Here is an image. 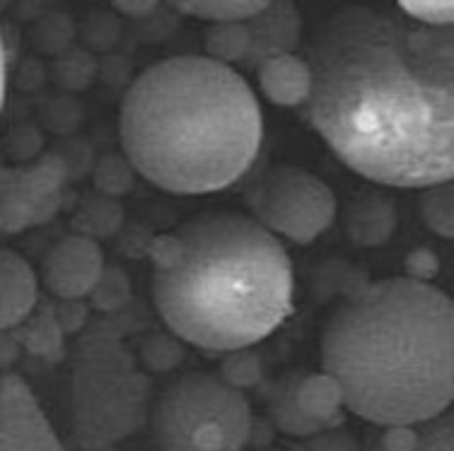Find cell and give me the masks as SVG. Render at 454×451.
I'll return each instance as SVG.
<instances>
[{
    "mask_svg": "<svg viewBox=\"0 0 454 451\" xmlns=\"http://www.w3.org/2000/svg\"><path fill=\"white\" fill-rule=\"evenodd\" d=\"M305 61L307 121L350 172L394 189L452 182V27L346 5L312 35Z\"/></svg>",
    "mask_w": 454,
    "mask_h": 451,
    "instance_id": "6da1fadb",
    "label": "cell"
},
{
    "mask_svg": "<svg viewBox=\"0 0 454 451\" xmlns=\"http://www.w3.org/2000/svg\"><path fill=\"white\" fill-rule=\"evenodd\" d=\"M319 357L346 410L370 425L433 420L454 399L452 299L411 276L367 283L326 319Z\"/></svg>",
    "mask_w": 454,
    "mask_h": 451,
    "instance_id": "7a4b0ae2",
    "label": "cell"
},
{
    "mask_svg": "<svg viewBox=\"0 0 454 451\" xmlns=\"http://www.w3.org/2000/svg\"><path fill=\"white\" fill-rule=\"evenodd\" d=\"M148 256L153 304L186 346L254 347L293 314V260L252 215L201 213L155 237Z\"/></svg>",
    "mask_w": 454,
    "mask_h": 451,
    "instance_id": "3957f363",
    "label": "cell"
},
{
    "mask_svg": "<svg viewBox=\"0 0 454 451\" xmlns=\"http://www.w3.org/2000/svg\"><path fill=\"white\" fill-rule=\"evenodd\" d=\"M263 138L245 75L208 56H172L133 80L119 109L126 165L160 191L206 196L245 176Z\"/></svg>",
    "mask_w": 454,
    "mask_h": 451,
    "instance_id": "277c9868",
    "label": "cell"
},
{
    "mask_svg": "<svg viewBox=\"0 0 454 451\" xmlns=\"http://www.w3.org/2000/svg\"><path fill=\"white\" fill-rule=\"evenodd\" d=\"M150 384L112 323L78 333L70 355V439L80 451H105L148 420Z\"/></svg>",
    "mask_w": 454,
    "mask_h": 451,
    "instance_id": "5b68a950",
    "label": "cell"
},
{
    "mask_svg": "<svg viewBox=\"0 0 454 451\" xmlns=\"http://www.w3.org/2000/svg\"><path fill=\"white\" fill-rule=\"evenodd\" d=\"M148 417L158 451H242L254 432L245 391L213 372L175 379Z\"/></svg>",
    "mask_w": 454,
    "mask_h": 451,
    "instance_id": "8992f818",
    "label": "cell"
},
{
    "mask_svg": "<svg viewBox=\"0 0 454 451\" xmlns=\"http://www.w3.org/2000/svg\"><path fill=\"white\" fill-rule=\"evenodd\" d=\"M249 215L280 242L312 244L336 220V196L329 183L300 167L263 172L247 191Z\"/></svg>",
    "mask_w": 454,
    "mask_h": 451,
    "instance_id": "52a82bcc",
    "label": "cell"
},
{
    "mask_svg": "<svg viewBox=\"0 0 454 451\" xmlns=\"http://www.w3.org/2000/svg\"><path fill=\"white\" fill-rule=\"evenodd\" d=\"M66 165L44 157L36 165L0 169V232L18 235L46 222L61 208Z\"/></svg>",
    "mask_w": 454,
    "mask_h": 451,
    "instance_id": "ba28073f",
    "label": "cell"
},
{
    "mask_svg": "<svg viewBox=\"0 0 454 451\" xmlns=\"http://www.w3.org/2000/svg\"><path fill=\"white\" fill-rule=\"evenodd\" d=\"M0 451H68L32 386L15 372L0 374Z\"/></svg>",
    "mask_w": 454,
    "mask_h": 451,
    "instance_id": "9c48e42d",
    "label": "cell"
},
{
    "mask_svg": "<svg viewBox=\"0 0 454 451\" xmlns=\"http://www.w3.org/2000/svg\"><path fill=\"white\" fill-rule=\"evenodd\" d=\"M105 252L95 237L68 235L53 244L42 266V283L53 299H88L105 273Z\"/></svg>",
    "mask_w": 454,
    "mask_h": 451,
    "instance_id": "30bf717a",
    "label": "cell"
},
{
    "mask_svg": "<svg viewBox=\"0 0 454 451\" xmlns=\"http://www.w3.org/2000/svg\"><path fill=\"white\" fill-rule=\"evenodd\" d=\"M245 27L249 32L247 66L256 68L271 56L295 53L297 39H300V18L290 0H273L259 15L245 19Z\"/></svg>",
    "mask_w": 454,
    "mask_h": 451,
    "instance_id": "8fae6325",
    "label": "cell"
},
{
    "mask_svg": "<svg viewBox=\"0 0 454 451\" xmlns=\"http://www.w3.org/2000/svg\"><path fill=\"white\" fill-rule=\"evenodd\" d=\"M39 304V276L25 256L0 246V330L18 329Z\"/></svg>",
    "mask_w": 454,
    "mask_h": 451,
    "instance_id": "7c38bea8",
    "label": "cell"
},
{
    "mask_svg": "<svg viewBox=\"0 0 454 451\" xmlns=\"http://www.w3.org/2000/svg\"><path fill=\"white\" fill-rule=\"evenodd\" d=\"M256 80L262 95L280 109H300L305 106L312 87V75L305 56L280 53L256 66Z\"/></svg>",
    "mask_w": 454,
    "mask_h": 451,
    "instance_id": "4fadbf2b",
    "label": "cell"
},
{
    "mask_svg": "<svg viewBox=\"0 0 454 451\" xmlns=\"http://www.w3.org/2000/svg\"><path fill=\"white\" fill-rule=\"evenodd\" d=\"M293 403L307 425L315 432L339 427L343 423V399L332 377L319 369L309 374H293Z\"/></svg>",
    "mask_w": 454,
    "mask_h": 451,
    "instance_id": "5bb4252c",
    "label": "cell"
},
{
    "mask_svg": "<svg viewBox=\"0 0 454 451\" xmlns=\"http://www.w3.org/2000/svg\"><path fill=\"white\" fill-rule=\"evenodd\" d=\"M367 451H454V423L450 410L416 425L377 427Z\"/></svg>",
    "mask_w": 454,
    "mask_h": 451,
    "instance_id": "9a60e30c",
    "label": "cell"
},
{
    "mask_svg": "<svg viewBox=\"0 0 454 451\" xmlns=\"http://www.w3.org/2000/svg\"><path fill=\"white\" fill-rule=\"evenodd\" d=\"M12 336L22 350L44 360H59L66 353V330L56 319L51 302L36 304L25 322L12 329Z\"/></svg>",
    "mask_w": 454,
    "mask_h": 451,
    "instance_id": "2e32d148",
    "label": "cell"
},
{
    "mask_svg": "<svg viewBox=\"0 0 454 451\" xmlns=\"http://www.w3.org/2000/svg\"><path fill=\"white\" fill-rule=\"evenodd\" d=\"M346 225H348V235L360 246H382L392 237L394 225H396L392 200L382 196H365L356 200Z\"/></svg>",
    "mask_w": 454,
    "mask_h": 451,
    "instance_id": "e0dca14e",
    "label": "cell"
},
{
    "mask_svg": "<svg viewBox=\"0 0 454 451\" xmlns=\"http://www.w3.org/2000/svg\"><path fill=\"white\" fill-rule=\"evenodd\" d=\"M167 3L182 15L220 25V22H245L259 15L263 8H269L273 0H167Z\"/></svg>",
    "mask_w": 454,
    "mask_h": 451,
    "instance_id": "ac0fdd59",
    "label": "cell"
},
{
    "mask_svg": "<svg viewBox=\"0 0 454 451\" xmlns=\"http://www.w3.org/2000/svg\"><path fill=\"white\" fill-rule=\"evenodd\" d=\"M206 56L235 68L249 56V32L245 22H220L206 32Z\"/></svg>",
    "mask_w": 454,
    "mask_h": 451,
    "instance_id": "d6986e66",
    "label": "cell"
},
{
    "mask_svg": "<svg viewBox=\"0 0 454 451\" xmlns=\"http://www.w3.org/2000/svg\"><path fill=\"white\" fill-rule=\"evenodd\" d=\"M420 217L435 235L450 239L454 232V198L452 182L437 183L426 189L423 203H420Z\"/></svg>",
    "mask_w": 454,
    "mask_h": 451,
    "instance_id": "ffe728a7",
    "label": "cell"
},
{
    "mask_svg": "<svg viewBox=\"0 0 454 451\" xmlns=\"http://www.w3.org/2000/svg\"><path fill=\"white\" fill-rule=\"evenodd\" d=\"M225 355L227 360L218 372L220 379H225L230 386H235L239 391L252 389V386L262 382V362L252 353V347L232 350V353H225Z\"/></svg>",
    "mask_w": 454,
    "mask_h": 451,
    "instance_id": "44dd1931",
    "label": "cell"
},
{
    "mask_svg": "<svg viewBox=\"0 0 454 451\" xmlns=\"http://www.w3.org/2000/svg\"><path fill=\"white\" fill-rule=\"evenodd\" d=\"M399 12L428 27H452L454 0H396Z\"/></svg>",
    "mask_w": 454,
    "mask_h": 451,
    "instance_id": "7402d4cb",
    "label": "cell"
},
{
    "mask_svg": "<svg viewBox=\"0 0 454 451\" xmlns=\"http://www.w3.org/2000/svg\"><path fill=\"white\" fill-rule=\"evenodd\" d=\"M182 340H176L175 336H155L150 338L143 347V355H140V367L153 369V372H167V369H175L182 362Z\"/></svg>",
    "mask_w": 454,
    "mask_h": 451,
    "instance_id": "603a6c76",
    "label": "cell"
},
{
    "mask_svg": "<svg viewBox=\"0 0 454 451\" xmlns=\"http://www.w3.org/2000/svg\"><path fill=\"white\" fill-rule=\"evenodd\" d=\"M295 451H363L360 449L358 439L343 430V427H329L322 432L309 434L305 439H300Z\"/></svg>",
    "mask_w": 454,
    "mask_h": 451,
    "instance_id": "cb8c5ba5",
    "label": "cell"
},
{
    "mask_svg": "<svg viewBox=\"0 0 454 451\" xmlns=\"http://www.w3.org/2000/svg\"><path fill=\"white\" fill-rule=\"evenodd\" d=\"M22 347L12 336V330H0V374L10 372V365L18 360Z\"/></svg>",
    "mask_w": 454,
    "mask_h": 451,
    "instance_id": "d4e9b609",
    "label": "cell"
},
{
    "mask_svg": "<svg viewBox=\"0 0 454 451\" xmlns=\"http://www.w3.org/2000/svg\"><path fill=\"white\" fill-rule=\"evenodd\" d=\"M114 8H119L126 15L140 18V15H148L150 10L158 5L160 0H112Z\"/></svg>",
    "mask_w": 454,
    "mask_h": 451,
    "instance_id": "484cf974",
    "label": "cell"
},
{
    "mask_svg": "<svg viewBox=\"0 0 454 451\" xmlns=\"http://www.w3.org/2000/svg\"><path fill=\"white\" fill-rule=\"evenodd\" d=\"M5 99V49H3V36H0V109Z\"/></svg>",
    "mask_w": 454,
    "mask_h": 451,
    "instance_id": "4316f807",
    "label": "cell"
}]
</instances>
